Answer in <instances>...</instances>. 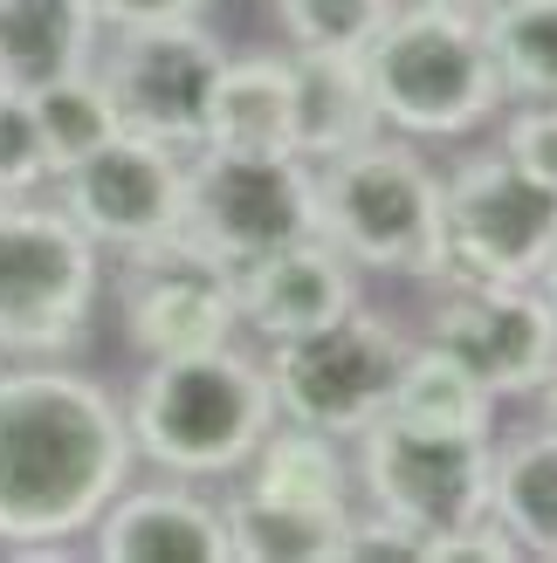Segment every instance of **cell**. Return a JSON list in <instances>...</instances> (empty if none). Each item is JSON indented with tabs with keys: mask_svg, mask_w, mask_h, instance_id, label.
I'll return each mask as SVG.
<instances>
[{
	"mask_svg": "<svg viewBox=\"0 0 557 563\" xmlns=\"http://www.w3.org/2000/svg\"><path fill=\"white\" fill-rule=\"evenodd\" d=\"M537 289H544L550 309H557V247H550V262H544V275H537Z\"/></svg>",
	"mask_w": 557,
	"mask_h": 563,
	"instance_id": "obj_32",
	"label": "cell"
},
{
	"mask_svg": "<svg viewBox=\"0 0 557 563\" xmlns=\"http://www.w3.org/2000/svg\"><path fill=\"white\" fill-rule=\"evenodd\" d=\"M28 103H35V131H42V158H48V179L69 173L76 158H90L103 137H118V103H110L97 63L76 69V76H55L42 82V90H28ZM48 192V186H42Z\"/></svg>",
	"mask_w": 557,
	"mask_h": 563,
	"instance_id": "obj_23",
	"label": "cell"
},
{
	"mask_svg": "<svg viewBox=\"0 0 557 563\" xmlns=\"http://www.w3.org/2000/svg\"><path fill=\"white\" fill-rule=\"evenodd\" d=\"M427 344L448 351L495 399H523L557 364V309L537 282H448Z\"/></svg>",
	"mask_w": 557,
	"mask_h": 563,
	"instance_id": "obj_12",
	"label": "cell"
},
{
	"mask_svg": "<svg viewBox=\"0 0 557 563\" xmlns=\"http://www.w3.org/2000/svg\"><path fill=\"white\" fill-rule=\"evenodd\" d=\"M317 234L351 268L440 282L448 241H440V173L421 137L379 131L365 145L317 165Z\"/></svg>",
	"mask_w": 557,
	"mask_h": 563,
	"instance_id": "obj_4",
	"label": "cell"
},
{
	"mask_svg": "<svg viewBox=\"0 0 557 563\" xmlns=\"http://www.w3.org/2000/svg\"><path fill=\"white\" fill-rule=\"evenodd\" d=\"M503 152L510 165H523L537 186H550L557 192V103H523L516 118L503 124Z\"/></svg>",
	"mask_w": 557,
	"mask_h": 563,
	"instance_id": "obj_28",
	"label": "cell"
},
{
	"mask_svg": "<svg viewBox=\"0 0 557 563\" xmlns=\"http://www.w3.org/2000/svg\"><path fill=\"white\" fill-rule=\"evenodd\" d=\"M220 63H228V48L200 21L131 27V35H103L97 48V76L110 103H118V124L179 152H193L207 131V97H214Z\"/></svg>",
	"mask_w": 557,
	"mask_h": 563,
	"instance_id": "obj_11",
	"label": "cell"
},
{
	"mask_svg": "<svg viewBox=\"0 0 557 563\" xmlns=\"http://www.w3.org/2000/svg\"><path fill=\"white\" fill-rule=\"evenodd\" d=\"M400 357H406V336L372 309H345L338 323L283 336V344L262 351L275 412L290 427H317L330 440H358V427H372L385 412Z\"/></svg>",
	"mask_w": 557,
	"mask_h": 563,
	"instance_id": "obj_7",
	"label": "cell"
},
{
	"mask_svg": "<svg viewBox=\"0 0 557 563\" xmlns=\"http://www.w3.org/2000/svg\"><path fill=\"white\" fill-rule=\"evenodd\" d=\"M434 8H455V14H476V21H489L503 0H434Z\"/></svg>",
	"mask_w": 557,
	"mask_h": 563,
	"instance_id": "obj_31",
	"label": "cell"
},
{
	"mask_svg": "<svg viewBox=\"0 0 557 563\" xmlns=\"http://www.w3.org/2000/svg\"><path fill=\"white\" fill-rule=\"evenodd\" d=\"M338 563H427V537L379 509H351L338 537Z\"/></svg>",
	"mask_w": 557,
	"mask_h": 563,
	"instance_id": "obj_27",
	"label": "cell"
},
{
	"mask_svg": "<svg viewBox=\"0 0 557 563\" xmlns=\"http://www.w3.org/2000/svg\"><path fill=\"white\" fill-rule=\"evenodd\" d=\"M118 317L138 357H200L241 336L228 268L186 255V247H152V255L124 262Z\"/></svg>",
	"mask_w": 557,
	"mask_h": 563,
	"instance_id": "obj_13",
	"label": "cell"
},
{
	"mask_svg": "<svg viewBox=\"0 0 557 563\" xmlns=\"http://www.w3.org/2000/svg\"><path fill=\"white\" fill-rule=\"evenodd\" d=\"M290 69H296V158L324 165L385 131L358 55H296L290 48Z\"/></svg>",
	"mask_w": 557,
	"mask_h": 563,
	"instance_id": "obj_18",
	"label": "cell"
},
{
	"mask_svg": "<svg viewBox=\"0 0 557 563\" xmlns=\"http://www.w3.org/2000/svg\"><path fill=\"white\" fill-rule=\"evenodd\" d=\"M214 0H90V14L103 35H131V27H173V21H200Z\"/></svg>",
	"mask_w": 557,
	"mask_h": 563,
	"instance_id": "obj_30",
	"label": "cell"
},
{
	"mask_svg": "<svg viewBox=\"0 0 557 563\" xmlns=\"http://www.w3.org/2000/svg\"><path fill=\"white\" fill-rule=\"evenodd\" d=\"M103 247L76 220L21 192L0 200V357H69L97 323Z\"/></svg>",
	"mask_w": 557,
	"mask_h": 563,
	"instance_id": "obj_5",
	"label": "cell"
},
{
	"mask_svg": "<svg viewBox=\"0 0 557 563\" xmlns=\"http://www.w3.org/2000/svg\"><path fill=\"white\" fill-rule=\"evenodd\" d=\"M489 440L468 433H421L406 419L379 412L372 427H358V495L365 509L393 516L421 537H440V529H461L489 516Z\"/></svg>",
	"mask_w": 557,
	"mask_h": 563,
	"instance_id": "obj_10",
	"label": "cell"
},
{
	"mask_svg": "<svg viewBox=\"0 0 557 563\" xmlns=\"http://www.w3.org/2000/svg\"><path fill=\"white\" fill-rule=\"evenodd\" d=\"M358 69L379 124L400 137H476L510 103L482 21L434 0H406L385 14L358 48Z\"/></svg>",
	"mask_w": 557,
	"mask_h": 563,
	"instance_id": "obj_3",
	"label": "cell"
},
{
	"mask_svg": "<svg viewBox=\"0 0 557 563\" xmlns=\"http://www.w3.org/2000/svg\"><path fill=\"white\" fill-rule=\"evenodd\" d=\"M124 399L63 357L0 364V550L63 556L131 482Z\"/></svg>",
	"mask_w": 557,
	"mask_h": 563,
	"instance_id": "obj_1",
	"label": "cell"
},
{
	"mask_svg": "<svg viewBox=\"0 0 557 563\" xmlns=\"http://www.w3.org/2000/svg\"><path fill=\"white\" fill-rule=\"evenodd\" d=\"M228 282H234L241 330L262 336V344H283V336L324 330V323H338L345 309H358V268L324 234L275 247V255L234 268Z\"/></svg>",
	"mask_w": 557,
	"mask_h": 563,
	"instance_id": "obj_14",
	"label": "cell"
},
{
	"mask_svg": "<svg viewBox=\"0 0 557 563\" xmlns=\"http://www.w3.org/2000/svg\"><path fill=\"white\" fill-rule=\"evenodd\" d=\"M440 282H537L557 247V192L503 152L461 158L440 179Z\"/></svg>",
	"mask_w": 557,
	"mask_h": 563,
	"instance_id": "obj_8",
	"label": "cell"
},
{
	"mask_svg": "<svg viewBox=\"0 0 557 563\" xmlns=\"http://www.w3.org/2000/svg\"><path fill=\"white\" fill-rule=\"evenodd\" d=\"M255 495L296 501V509H324V516H351L358 509V474L345 461V440H330L317 427H290L275 419V433L255 446V461L241 467Z\"/></svg>",
	"mask_w": 557,
	"mask_h": 563,
	"instance_id": "obj_19",
	"label": "cell"
},
{
	"mask_svg": "<svg viewBox=\"0 0 557 563\" xmlns=\"http://www.w3.org/2000/svg\"><path fill=\"white\" fill-rule=\"evenodd\" d=\"M427 563H531V556H523V543L495 516H476V522H461V529L427 537Z\"/></svg>",
	"mask_w": 557,
	"mask_h": 563,
	"instance_id": "obj_29",
	"label": "cell"
},
{
	"mask_svg": "<svg viewBox=\"0 0 557 563\" xmlns=\"http://www.w3.org/2000/svg\"><path fill=\"white\" fill-rule=\"evenodd\" d=\"M537 391H544V412H550V427H557V364H550V378H544Z\"/></svg>",
	"mask_w": 557,
	"mask_h": 563,
	"instance_id": "obj_33",
	"label": "cell"
},
{
	"mask_svg": "<svg viewBox=\"0 0 557 563\" xmlns=\"http://www.w3.org/2000/svg\"><path fill=\"white\" fill-rule=\"evenodd\" d=\"M489 55L503 76V97L557 103V0H503L489 21Z\"/></svg>",
	"mask_w": 557,
	"mask_h": 563,
	"instance_id": "obj_24",
	"label": "cell"
},
{
	"mask_svg": "<svg viewBox=\"0 0 557 563\" xmlns=\"http://www.w3.org/2000/svg\"><path fill=\"white\" fill-rule=\"evenodd\" d=\"M317 234V165L296 152H186V213L179 241L186 255L214 268H248L290 241Z\"/></svg>",
	"mask_w": 557,
	"mask_h": 563,
	"instance_id": "obj_6",
	"label": "cell"
},
{
	"mask_svg": "<svg viewBox=\"0 0 557 563\" xmlns=\"http://www.w3.org/2000/svg\"><path fill=\"white\" fill-rule=\"evenodd\" d=\"M275 419L283 412H275L269 391V364L241 351V336L200 357H145V372L124 399L131 454L173 474V482L241 474L255 461V446L275 433Z\"/></svg>",
	"mask_w": 557,
	"mask_h": 563,
	"instance_id": "obj_2",
	"label": "cell"
},
{
	"mask_svg": "<svg viewBox=\"0 0 557 563\" xmlns=\"http://www.w3.org/2000/svg\"><path fill=\"white\" fill-rule=\"evenodd\" d=\"M48 200L63 207L103 255L138 262V255H152V247L179 241L186 152L159 145V137H138V131H118V137H103L90 158H76L69 173H55Z\"/></svg>",
	"mask_w": 557,
	"mask_h": 563,
	"instance_id": "obj_9",
	"label": "cell"
},
{
	"mask_svg": "<svg viewBox=\"0 0 557 563\" xmlns=\"http://www.w3.org/2000/svg\"><path fill=\"white\" fill-rule=\"evenodd\" d=\"M103 48V27L90 0H0V82L42 90L55 76L90 69Z\"/></svg>",
	"mask_w": 557,
	"mask_h": 563,
	"instance_id": "obj_17",
	"label": "cell"
},
{
	"mask_svg": "<svg viewBox=\"0 0 557 563\" xmlns=\"http://www.w3.org/2000/svg\"><path fill=\"white\" fill-rule=\"evenodd\" d=\"M489 516L531 563H557V427H531L503 454H489Z\"/></svg>",
	"mask_w": 557,
	"mask_h": 563,
	"instance_id": "obj_21",
	"label": "cell"
},
{
	"mask_svg": "<svg viewBox=\"0 0 557 563\" xmlns=\"http://www.w3.org/2000/svg\"><path fill=\"white\" fill-rule=\"evenodd\" d=\"M200 145L296 152V69H290V55H228L220 63Z\"/></svg>",
	"mask_w": 557,
	"mask_h": 563,
	"instance_id": "obj_16",
	"label": "cell"
},
{
	"mask_svg": "<svg viewBox=\"0 0 557 563\" xmlns=\"http://www.w3.org/2000/svg\"><path fill=\"white\" fill-rule=\"evenodd\" d=\"M83 543L103 563H228L220 501L193 495L186 482H159V488L124 482Z\"/></svg>",
	"mask_w": 557,
	"mask_h": 563,
	"instance_id": "obj_15",
	"label": "cell"
},
{
	"mask_svg": "<svg viewBox=\"0 0 557 563\" xmlns=\"http://www.w3.org/2000/svg\"><path fill=\"white\" fill-rule=\"evenodd\" d=\"M351 516H324V509H296L241 488L220 501V529H228V563H338V537Z\"/></svg>",
	"mask_w": 557,
	"mask_h": 563,
	"instance_id": "obj_22",
	"label": "cell"
},
{
	"mask_svg": "<svg viewBox=\"0 0 557 563\" xmlns=\"http://www.w3.org/2000/svg\"><path fill=\"white\" fill-rule=\"evenodd\" d=\"M42 186H48V158L35 131V103H28V90L0 82V200H21V192Z\"/></svg>",
	"mask_w": 557,
	"mask_h": 563,
	"instance_id": "obj_26",
	"label": "cell"
},
{
	"mask_svg": "<svg viewBox=\"0 0 557 563\" xmlns=\"http://www.w3.org/2000/svg\"><path fill=\"white\" fill-rule=\"evenodd\" d=\"M385 412L406 419V427H421V433H468V440L495 433V391L482 378H468L448 351L427 344V336L406 344L393 391H385Z\"/></svg>",
	"mask_w": 557,
	"mask_h": 563,
	"instance_id": "obj_20",
	"label": "cell"
},
{
	"mask_svg": "<svg viewBox=\"0 0 557 563\" xmlns=\"http://www.w3.org/2000/svg\"><path fill=\"white\" fill-rule=\"evenodd\" d=\"M400 0H275V21L296 55H358Z\"/></svg>",
	"mask_w": 557,
	"mask_h": 563,
	"instance_id": "obj_25",
	"label": "cell"
}]
</instances>
